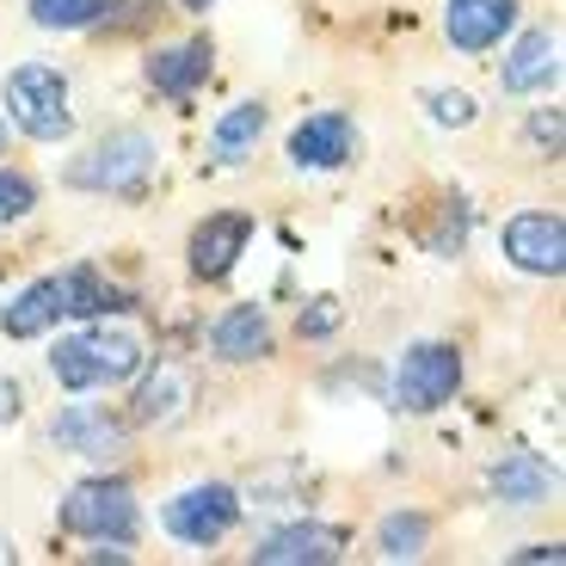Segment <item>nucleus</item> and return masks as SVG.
<instances>
[{"label": "nucleus", "instance_id": "nucleus-11", "mask_svg": "<svg viewBox=\"0 0 566 566\" xmlns=\"http://www.w3.org/2000/svg\"><path fill=\"white\" fill-rule=\"evenodd\" d=\"M50 438L62 443L69 455H124V424L112 419V412H99V407H69V412H56V424H50Z\"/></svg>", "mask_w": 566, "mask_h": 566}, {"label": "nucleus", "instance_id": "nucleus-1", "mask_svg": "<svg viewBox=\"0 0 566 566\" xmlns=\"http://www.w3.org/2000/svg\"><path fill=\"white\" fill-rule=\"evenodd\" d=\"M50 369L69 395H86V388H105V382H124L142 369V345L129 333H74L50 352Z\"/></svg>", "mask_w": 566, "mask_h": 566}, {"label": "nucleus", "instance_id": "nucleus-16", "mask_svg": "<svg viewBox=\"0 0 566 566\" xmlns=\"http://www.w3.org/2000/svg\"><path fill=\"white\" fill-rule=\"evenodd\" d=\"M148 81H155V93H167V99L198 93V86L210 81V43H179V50L148 56Z\"/></svg>", "mask_w": 566, "mask_h": 566}, {"label": "nucleus", "instance_id": "nucleus-5", "mask_svg": "<svg viewBox=\"0 0 566 566\" xmlns=\"http://www.w3.org/2000/svg\"><path fill=\"white\" fill-rule=\"evenodd\" d=\"M462 388V352L455 345H412L395 369V400L407 412H431Z\"/></svg>", "mask_w": 566, "mask_h": 566}, {"label": "nucleus", "instance_id": "nucleus-10", "mask_svg": "<svg viewBox=\"0 0 566 566\" xmlns=\"http://www.w3.org/2000/svg\"><path fill=\"white\" fill-rule=\"evenodd\" d=\"M511 19H517V0H450L443 7V31H450V43L468 50V56L493 50L511 31Z\"/></svg>", "mask_w": 566, "mask_h": 566}, {"label": "nucleus", "instance_id": "nucleus-7", "mask_svg": "<svg viewBox=\"0 0 566 566\" xmlns=\"http://www.w3.org/2000/svg\"><path fill=\"white\" fill-rule=\"evenodd\" d=\"M505 259H511L517 271L554 277V271L566 265V228H560V216H542V210L511 216V228H505Z\"/></svg>", "mask_w": 566, "mask_h": 566}, {"label": "nucleus", "instance_id": "nucleus-15", "mask_svg": "<svg viewBox=\"0 0 566 566\" xmlns=\"http://www.w3.org/2000/svg\"><path fill=\"white\" fill-rule=\"evenodd\" d=\"M493 493L505 499V505H542V499L554 493V468L542 462V455H530V450H517V455H505V462H493Z\"/></svg>", "mask_w": 566, "mask_h": 566}, {"label": "nucleus", "instance_id": "nucleus-20", "mask_svg": "<svg viewBox=\"0 0 566 566\" xmlns=\"http://www.w3.org/2000/svg\"><path fill=\"white\" fill-rule=\"evenodd\" d=\"M105 13V0H31V19L50 31H81Z\"/></svg>", "mask_w": 566, "mask_h": 566}, {"label": "nucleus", "instance_id": "nucleus-27", "mask_svg": "<svg viewBox=\"0 0 566 566\" xmlns=\"http://www.w3.org/2000/svg\"><path fill=\"white\" fill-rule=\"evenodd\" d=\"M13 412H19V388L0 382V419H13Z\"/></svg>", "mask_w": 566, "mask_h": 566}, {"label": "nucleus", "instance_id": "nucleus-22", "mask_svg": "<svg viewBox=\"0 0 566 566\" xmlns=\"http://www.w3.org/2000/svg\"><path fill=\"white\" fill-rule=\"evenodd\" d=\"M155 7L160 0H105V31H129V25H142V19H155Z\"/></svg>", "mask_w": 566, "mask_h": 566}, {"label": "nucleus", "instance_id": "nucleus-14", "mask_svg": "<svg viewBox=\"0 0 566 566\" xmlns=\"http://www.w3.org/2000/svg\"><path fill=\"white\" fill-rule=\"evenodd\" d=\"M554 74H560V38H554V31H530V38L505 56V93L554 86Z\"/></svg>", "mask_w": 566, "mask_h": 566}, {"label": "nucleus", "instance_id": "nucleus-9", "mask_svg": "<svg viewBox=\"0 0 566 566\" xmlns=\"http://www.w3.org/2000/svg\"><path fill=\"white\" fill-rule=\"evenodd\" d=\"M247 241H253V222H247L241 210L203 216L198 234H191V271H198V277H228L234 259L247 253Z\"/></svg>", "mask_w": 566, "mask_h": 566}, {"label": "nucleus", "instance_id": "nucleus-13", "mask_svg": "<svg viewBox=\"0 0 566 566\" xmlns=\"http://www.w3.org/2000/svg\"><path fill=\"white\" fill-rule=\"evenodd\" d=\"M62 314H69V277H43V283H31L19 302L0 308V326H7V339H38V333H50Z\"/></svg>", "mask_w": 566, "mask_h": 566}, {"label": "nucleus", "instance_id": "nucleus-24", "mask_svg": "<svg viewBox=\"0 0 566 566\" xmlns=\"http://www.w3.org/2000/svg\"><path fill=\"white\" fill-rule=\"evenodd\" d=\"M431 117H438V124H468V117H474V99H468V93H438V99H431Z\"/></svg>", "mask_w": 566, "mask_h": 566}, {"label": "nucleus", "instance_id": "nucleus-29", "mask_svg": "<svg viewBox=\"0 0 566 566\" xmlns=\"http://www.w3.org/2000/svg\"><path fill=\"white\" fill-rule=\"evenodd\" d=\"M0 136H7V124H0Z\"/></svg>", "mask_w": 566, "mask_h": 566}, {"label": "nucleus", "instance_id": "nucleus-6", "mask_svg": "<svg viewBox=\"0 0 566 566\" xmlns=\"http://www.w3.org/2000/svg\"><path fill=\"white\" fill-rule=\"evenodd\" d=\"M234 517H241V499H234V486H216V481L167 499V530L185 542V548H210V542H222L228 530H234Z\"/></svg>", "mask_w": 566, "mask_h": 566}, {"label": "nucleus", "instance_id": "nucleus-8", "mask_svg": "<svg viewBox=\"0 0 566 566\" xmlns=\"http://www.w3.org/2000/svg\"><path fill=\"white\" fill-rule=\"evenodd\" d=\"M345 554V530L333 524H290L277 530V536H265L253 548L259 566H326V560H339Z\"/></svg>", "mask_w": 566, "mask_h": 566}, {"label": "nucleus", "instance_id": "nucleus-4", "mask_svg": "<svg viewBox=\"0 0 566 566\" xmlns=\"http://www.w3.org/2000/svg\"><path fill=\"white\" fill-rule=\"evenodd\" d=\"M148 167H155V142L142 136V129H117V136H105L93 155L74 160L69 179L86 185V191H136Z\"/></svg>", "mask_w": 566, "mask_h": 566}, {"label": "nucleus", "instance_id": "nucleus-2", "mask_svg": "<svg viewBox=\"0 0 566 566\" xmlns=\"http://www.w3.org/2000/svg\"><path fill=\"white\" fill-rule=\"evenodd\" d=\"M7 112H13V124L38 142H62L74 129L69 81H62L56 69H43V62H25V69L7 74Z\"/></svg>", "mask_w": 566, "mask_h": 566}, {"label": "nucleus", "instance_id": "nucleus-21", "mask_svg": "<svg viewBox=\"0 0 566 566\" xmlns=\"http://www.w3.org/2000/svg\"><path fill=\"white\" fill-rule=\"evenodd\" d=\"M172 395H185V376H179V369H160L155 382L142 388L136 419H148V424H155V419H172V412H179V400H172Z\"/></svg>", "mask_w": 566, "mask_h": 566}, {"label": "nucleus", "instance_id": "nucleus-23", "mask_svg": "<svg viewBox=\"0 0 566 566\" xmlns=\"http://www.w3.org/2000/svg\"><path fill=\"white\" fill-rule=\"evenodd\" d=\"M31 179H19V172H0V222H13V216H25L31 210Z\"/></svg>", "mask_w": 566, "mask_h": 566}, {"label": "nucleus", "instance_id": "nucleus-25", "mask_svg": "<svg viewBox=\"0 0 566 566\" xmlns=\"http://www.w3.org/2000/svg\"><path fill=\"white\" fill-rule=\"evenodd\" d=\"M333 326H339V302H314V308L302 314V333H308V339H321Z\"/></svg>", "mask_w": 566, "mask_h": 566}, {"label": "nucleus", "instance_id": "nucleus-19", "mask_svg": "<svg viewBox=\"0 0 566 566\" xmlns=\"http://www.w3.org/2000/svg\"><path fill=\"white\" fill-rule=\"evenodd\" d=\"M424 536H431V524L419 511H395L376 530V548H382V560H412V554H424Z\"/></svg>", "mask_w": 566, "mask_h": 566}, {"label": "nucleus", "instance_id": "nucleus-26", "mask_svg": "<svg viewBox=\"0 0 566 566\" xmlns=\"http://www.w3.org/2000/svg\"><path fill=\"white\" fill-rule=\"evenodd\" d=\"M530 136L548 142V155H560V117H536V124H530Z\"/></svg>", "mask_w": 566, "mask_h": 566}, {"label": "nucleus", "instance_id": "nucleus-28", "mask_svg": "<svg viewBox=\"0 0 566 566\" xmlns=\"http://www.w3.org/2000/svg\"><path fill=\"white\" fill-rule=\"evenodd\" d=\"M179 7H191V13H203V7H210V0H179Z\"/></svg>", "mask_w": 566, "mask_h": 566}, {"label": "nucleus", "instance_id": "nucleus-3", "mask_svg": "<svg viewBox=\"0 0 566 566\" xmlns=\"http://www.w3.org/2000/svg\"><path fill=\"white\" fill-rule=\"evenodd\" d=\"M62 530L86 542H136V499L124 481H81L62 499Z\"/></svg>", "mask_w": 566, "mask_h": 566}, {"label": "nucleus", "instance_id": "nucleus-17", "mask_svg": "<svg viewBox=\"0 0 566 566\" xmlns=\"http://www.w3.org/2000/svg\"><path fill=\"white\" fill-rule=\"evenodd\" d=\"M210 345H216V357H228V364H253V357L271 352V321L259 308H228L222 321H216Z\"/></svg>", "mask_w": 566, "mask_h": 566}, {"label": "nucleus", "instance_id": "nucleus-12", "mask_svg": "<svg viewBox=\"0 0 566 566\" xmlns=\"http://www.w3.org/2000/svg\"><path fill=\"white\" fill-rule=\"evenodd\" d=\"M352 117L345 112H321L308 117V124L290 129V160L296 167H339V160H352Z\"/></svg>", "mask_w": 566, "mask_h": 566}, {"label": "nucleus", "instance_id": "nucleus-18", "mask_svg": "<svg viewBox=\"0 0 566 566\" xmlns=\"http://www.w3.org/2000/svg\"><path fill=\"white\" fill-rule=\"evenodd\" d=\"M259 136H265V105H234V112L216 124V155H222V160H247Z\"/></svg>", "mask_w": 566, "mask_h": 566}]
</instances>
